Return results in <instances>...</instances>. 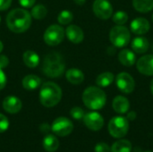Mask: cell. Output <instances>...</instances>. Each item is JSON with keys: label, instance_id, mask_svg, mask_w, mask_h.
<instances>
[{"label": "cell", "instance_id": "cell-1", "mask_svg": "<svg viewBox=\"0 0 153 152\" xmlns=\"http://www.w3.org/2000/svg\"><path fill=\"white\" fill-rule=\"evenodd\" d=\"M31 24L30 13L22 8H16L9 12L6 17V25L8 29L14 33H22L26 31Z\"/></svg>", "mask_w": 153, "mask_h": 152}, {"label": "cell", "instance_id": "cell-2", "mask_svg": "<svg viewBox=\"0 0 153 152\" xmlns=\"http://www.w3.org/2000/svg\"><path fill=\"white\" fill-rule=\"evenodd\" d=\"M65 69V64L63 56L57 52L48 54L43 61L42 71L44 74L50 78L61 76Z\"/></svg>", "mask_w": 153, "mask_h": 152}, {"label": "cell", "instance_id": "cell-3", "mask_svg": "<svg viewBox=\"0 0 153 152\" xmlns=\"http://www.w3.org/2000/svg\"><path fill=\"white\" fill-rule=\"evenodd\" d=\"M62 99L61 88L53 82L43 83L39 91V101L46 108L56 106Z\"/></svg>", "mask_w": 153, "mask_h": 152}, {"label": "cell", "instance_id": "cell-4", "mask_svg": "<svg viewBox=\"0 0 153 152\" xmlns=\"http://www.w3.org/2000/svg\"><path fill=\"white\" fill-rule=\"evenodd\" d=\"M82 101L88 108L99 110L106 105L107 96L105 91L100 87L90 86L82 93Z\"/></svg>", "mask_w": 153, "mask_h": 152}, {"label": "cell", "instance_id": "cell-5", "mask_svg": "<svg viewBox=\"0 0 153 152\" xmlns=\"http://www.w3.org/2000/svg\"><path fill=\"white\" fill-rule=\"evenodd\" d=\"M109 40L116 47H124L131 41L130 30L123 25H116L109 31Z\"/></svg>", "mask_w": 153, "mask_h": 152}, {"label": "cell", "instance_id": "cell-6", "mask_svg": "<svg viewBox=\"0 0 153 152\" xmlns=\"http://www.w3.org/2000/svg\"><path fill=\"white\" fill-rule=\"evenodd\" d=\"M109 134L114 138H122L126 136L129 130V122L126 117L115 116L108 123Z\"/></svg>", "mask_w": 153, "mask_h": 152}, {"label": "cell", "instance_id": "cell-7", "mask_svg": "<svg viewBox=\"0 0 153 152\" xmlns=\"http://www.w3.org/2000/svg\"><path fill=\"white\" fill-rule=\"evenodd\" d=\"M65 30L60 25H50L44 33V41L48 46L59 45L65 39Z\"/></svg>", "mask_w": 153, "mask_h": 152}, {"label": "cell", "instance_id": "cell-8", "mask_svg": "<svg viewBox=\"0 0 153 152\" xmlns=\"http://www.w3.org/2000/svg\"><path fill=\"white\" fill-rule=\"evenodd\" d=\"M116 84L117 89L124 94H131L135 88V82L134 77L126 72L119 73L116 79Z\"/></svg>", "mask_w": 153, "mask_h": 152}, {"label": "cell", "instance_id": "cell-9", "mask_svg": "<svg viewBox=\"0 0 153 152\" xmlns=\"http://www.w3.org/2000/svg\"><path fill=\"white\" fill-rule=\"evenodd\" d=\"M52 132L60 137H65L69 135L74 130V125L70 119L67 117H58L56 118L52 125H51Z\"/></svg>", "mask_w": 153, "mask_h": 152}, {"label": "cell", "instance_id": "cell-10", "mask_svg": "<svg viewBox=\"0 0 153 152\" xmlns=\"http://www.w3.org/2000/svg\"><path fill=\"white\" fill-rule=\"evenodd\" d=\"M92 10L94 14L101 20H108L113 15V6L108 0H95Z\"/></svg>", "mask_w": 153, "mask_h": 152}, {"label": "cell", "instance_id": "cell-11", "mask_svg": "<svg viewBox=\"0 0 153 152\" xmlns=\"http://www.w3.org/2000/svg\"><path fill=\"white\" fill-rule=\"evenodd\" d=\"M83 123L91 131H100L104 125V119L98 112H89L83 116Z\"/></svg>", "mask_w": 153, "mask_h": 152}, {"label": "cell", "instance_id": "cell-12", "mask_svg": "<svg viewBox=\"0 0 153 152\" xmlns=\"http://www.w3.org/2000/svg\"><path fill=\"white\" fill-rule=\"evenodd\" d=\"M138 72L146 76H153V55H145L136 62Z\"/></svg>", "mask_w": 153, "mask_h": 152}, {"label": "cell", "instance_id": "cell-13", "mask_svg": "<svg viewBox=\"0 0 153 152\" xmlns=\"http://www.w3.org/2000/svg\"><path fill=\"white\" fill-rule=\"evenodd\" d=\"M151 28L149 21L143 17H138L132 21L130 24L131 31L135 35H144L146 34Z\"/></svg>", "mask_w": 153, "mask_h": 152}, {"label": "cell", "instance_id": "cell-14", "mask_svg": "<svg viewBox=\"0 0 153 152\" xmlns=\"http://www.w3.org/2000/svg\"><path fill=\"white\" fill-rule=\"evenodd\" d=\"M22 108L21 99L14 96H8L3 100V108L9 114H16Z\"/></svg>", "mask_w": 153, "mask_h": 152}, {"label": "cell", "instance_id": "cell-15", "mask_svg": "<svg viewBox=\"0 0 153 152\" xmlns=\"http://www.w3.org/2000/svg\"><path fill=\"white\" fill-rule=\"evenodd\" d=\"M65 32L67 39L74 44H79L84 39V33L82 30L77 25H74V24L69 25L65 29Z\"/></svg>", "mask_w": 153, "mask_h": 152}, {"label": "cell", "instance_id": "cell-16", "mask_svg": "<svg viewBox=\"0 0 153 152\" xmlns=\"http://www.w3.org/2000/svg\"><path fill=\"white\" fill-rule=\"evenodd\" d=\"M112 107L117 114H126L130 108V102L126 97L119 95L113 99Z\"/></svg>", "mask_w": 153, "mask_h": 152}, {"label": "cell", "instance_id": "cell-17", "mask_svg": "<svg viewBox=\"0 0 153 152\" xmlns=\"http://www.w3.org/2000/svg\"><path fill=\"white\" fill-rule=\"evenodd\" d=\"M118 61L124 66L131 67L135 64L136 56H135V54L133 51H131L130 49L126 48V49H122L118 53Z\"/></svg>", "mask_w": 153, "mask_h": 152}, {"label": "cell", "instance_id": "cell-18", "mask_svg": "<svg viewBox=\"0 0 153 152\" xmlns=\"http://www.w3.org/2000/svg\"><path fill=\"white\" fill-rule=\"evenodd\" d=\"M149 40L144 37H136L133 39L131 47L137 54H144L149 49Z\"/></svg>", "mask_w": 153, "mask_h": 152}, {"label": "cell", "instance_id": "cell-19", "mask_svg": "<svg viewBox=\"0 0 153 152\" xmlns=\"http://www.w3.org/2000/svg\"><path fill=\"white\" fill-rule=\"evenodd\" d=\"M22 87L28 90H33L38 89L41 85V79L34 74H29L25 76L22 82Z\"/></svg>", "mask_w": 153, "mask_h": 152}, {"label": "cell", "instance_id": "cell-20", "mask_svg": "<svg viewBox=\"0 0 153 152\" xmlns=\"http://www.w3.org/2000/svg\"><path fill=\"white\" fill-rule=\"evenodd\" d=\"M65 77L67 79V81L74 85H78L81 84L83 81H84V74L83 73L77 69V68H72L69 69L66 73H65Z\"/></svg>", "mask_w": 153, "mask_h": 152}, {"label": "cell", "instance_id": "cell-21", "mask_svg": "<svg viewBox=\"0 0 153 152\" xmlns=\"http://www.w3.org/2000/svg\"><path fill=\"white\" fill-rule=\"evenodd\" d=\"M23 62L26 65V66L30 68H35L39 64V56L37 53H35L32 50H27L24 52L22 56Z\"/></svg>", "mask_w": 153, "mask_h": 152}, {"label": "cell", "instance_id": "cell-22", "mask_svg": "<svg viewBox=\"0 0 153 152\" xmlns=\"http://www.w3.org/2000/svg\"><path fill=\"white\" fill-rule=\"evenodd\" d=\"M133 6L139 13H149L153 10V0H133Z\"/></svg>", "mask_w": 153, "mask_h": 152}, {"label": "cell", "instance_id": "cell-23", "mask_svg": "<svg viewBox=\"0 0 153 152\" xmlns=\"http://www.w3.org/2000/svg\"><path fill=\"white\" fill-rule=\"evenodd\" d=\"M43 148L48 152H55L59 147V142L57 138L52 134H48L43 139Z\"/></svg>", "mask_w": 153, "mask_h": 152}, {"label": "cell", "instance_id": "cell-24", "mask_svg": "<svg viewBox=\"0 0 153 152\" xmlns=\"http://www.w3.org/2000/svg\"><path fill=\"white\" fill-rule=\"evenodd\" d=\"M115 80V76L110 72H105L100 73L96 79V84L100 88L108 87Z\"/></svg>", "mask_w": 153, "mask_h": 152}, {"label": "cell", "instance_id": "cell-25", "mask_svg": "<svg viewBox=\"0 0 153 152\" xmlns=\"http://www.w3.org/2000/svg\"><path fill=\"white\" fill-rule=\"evenodd\" d=\"M132 143L127 140L117 141L111 147V152H132Z\"/></svg>", "mask_w": 153, "mask_h": 152}, {"label": "cell", "instance_id": "cell-26", "mask_svg": "<svg viewBox=\"0 0 153 152\" xmlns=\"http://www.w3.org/2000/svg\"><path fill=\"white\" fill-rule=\"evenodd\" d=\"M47 13H48V10H47L45 5H43V4H37V5H34L32 7L30 15L34 19L41 20V19L46 17Z\"/></svg>", "mask_w": 153, "mask_h": 152}, {"label": "cell", "instance_id": "cell-27", "mask_svg": "<svg viewBox=\"0 0 153 152\" xmlns=\"http://www.w3.org/2000/svg\"><path fill=\"white\" fill-rule=\"evenodd\" d=\"M112 20L117 25H124L128 21V14L124 11H117L112 15Z\"/></svg>", "mask_w": 153, "mask_h": 152}, {"label": "cell", "instance_id": "cell-28", "mask_svg": "<svg viewBox=\"0 0 153 152\" xmlns=\"http://www.w3.org/2000/svg\"><path fill=\"white\" fill-rule=\"evenodd\" d=\"M74 19V15L73 13L68 11V10H64L62 11L59 14H58V17H57V21L60 24H63V25H65V24H69L70 22H72Z\"/></svg>", "mask_w": 153, "mask_h": 152}, {"label": "cell", "instance_id": "cell-29", "mask_svg": "<svg viewBox=\"0 0 153 152\" xmlns=\"http://www.w3.org/2000/svg\"><path fill=\"white\" fill-rule=\"evenodd\" d=\"M70 115L72 116V117L75 120H81L83 118L84 116V110L80 108V107H74L71 109L70 111Z\"/></svg>", "mask_w": 153, "mask_h": 152}, {"label": "cell", "instance_id": "cell-30", "mask_svg": "<svg viewBox=\"0 0 153 152\" xmlns=\"http://www.w3.org/2000/svg\"><path fill=\"white\" fill-rule=\"evenodd\" d=\"M9 127V121L7 119V117L3 115L0 114V133L5 132Z\"/></svg>", "mask_w": 153, "mask_h": 152}, {"label": "cell", "instance_id": "cell-31", "mask_svg": "<svg viewBox=\"0 0 153 152\" xmlns=\"http://www.w3.org/2000/svg\"><path fill=\"white\" fill-rule=\"evenodd\" d=\"M94 151L95 152H110L111 148L109 147L108 144H107L105 142H100L95 146Z\"/></svg>", "mask_w": 153, "mask_h": 152}, {"label": "cell", "instance_id": "cell-32", "mask_svg": "<svg viewBox=\"0 0 153 152\" xmlns=\"http://www.w3.org/2000/svg\"><path fill=\"white\" fill-rule=\"evenodd\" d=\"M7 82V79H6V75L4 73L3 69H0V90H3Z\"/></svg>", "mask_w": 153, "mask_h": 152}, {"label": "cell", "instance_id": "cell-33", "mask_svg": "<svg viewBox=\"0 0 153 152\" xmlns=\"http://www.w3.org/2000/svg\"><path fill=\"white\" fill-rule=\"evenodd\" d=\"M20 4L24 7V8H29V7H32L36 2V0H18Z\"/></svg>", "mask_w": 153, "mask_h": 152}, {"label": "cell", "instance_id": "cell-34", "mask_svg": "<svg viewBox=\"0 0 153 152\" xmlns=\"http://www.w3.org/2000/svg\"><path fill=\"white\" fill-rule=\"evenodd\" d=\"M9 65V59L4 55H0V69H4Z\"/></svg>", "mask_w": 153, "mask_h": 152}, {"label": "cell", "instance_id": "cell-35", "mask_svg": "<svg viewBox=\"0 0 153 152\" xmlns=\"http://www.w3.org/2000/svg\"><path fill=\"white\" fill-rule=\"evenodd\" d=\"M12 4V0H0V11L7 10Z\"/></svg>", "mask_w": 153, "mask_h": 152}, {"label": "cell", "instance_id": "cell-36", "mask_svg": "<svg viewBox=\"0 0 153 152\" xmlns=\"http://www.w3.org/2000/svg\"><path fill=\"white\" fill-rule=\"evenodd\" d=\"M136 116H137L136 112H135V111H131V112H129V113L127 114L126 119H127L128 121H134V120L136 119Z\"/></svg>", "mask_w": 153, "mask_h": 152}, {"label": "cell", "instance_id": "cell-37", "mask_svg": "<svg viewBox=\"0 0 153 152\" xmlns=\"http://www.w3.org/2000/svg\"><path fill=\"white\" fill-rule=\"evenodd\" d=\"M50 129H51V127H50L48 124H43V125H40V131L43 132V133H48V131H49Z\"/></svg>", "mask_w": 153, "mask_h": 152}, {"label": "cell", "instance_id": "cell-38", "mask_svg": "<svg viewBox=\"0 0 153 152\" xmlns=\"http://www.w3.org/2000/svg\"><path fill=\"white\" fill-rule=\"evenodd\" d=\"M74 2L76 4H78V5H82V4H85L86 0H74Z\"/></svg>", "mask_w": 153, "mask_h": 152}, {"label": "cell", "instance_id": "cell-39", "mask_svg": "<svg viewBox=\"0 0 153 152\" xmlns=\"http://www.w3.org/2000/svg\"><path fill=\"white\" fill-rule=\"evenodd\" d=\"M151 92H152V94L153 96V79L152 80V82H151Z\"/></svg>", "mask_w": 153, "mask_h": 152}, {"label": "cell", "instance_id": "cell-40", "mask_svg": "<svg viewBox=\"0 0 153 152\" xmlns=\"http://www.w3.org/2000/svg\"><path fill=\"white\" fill-rule=\"evenodd\" d=\"M3 48H4V46H3V43H2V41H0V53L2 52V50H3Z\"/></svg>", "mask_w": 153, "mask_h": 152}, {"label": "cell", "instance_id": "cell-41", "mask_svg": "<svg viewBox=\"0 0 153 152\" xmlns=\"http://www.w3.org/2000/svg\"><path fill=\"white\" fill-rule=\"evenodd\" d=\"M144 152H152V151H144Z\"/></svg>", "mask_w": 153, "mask_h": 152}, {"label": "cell", "instance_id": "cell-42", "mask_svg": "<svg viewBox=\"0 0 153 152\" xmlns=\"http://www.w3.org/2000/svg\"><path fill=\"white\" fill-rule=\"evenodd\" d=\"M0 22H1V17H0Z\"/></svg>", "mask_w": 153, "mask_h": 152}, {"label": "cell", "instance_id": "cell-43", "mask_svg": "<svg viewBox=\"0 0 153 152\" xmlns=\"http://www.w3.org/2000/svg\"><path fill=\"white\" fill-rule=\"evenodd\" d=\"M152 21H153V14H152Z\"/></svg>", "mask_w": 153, "mask_h": 152}, {"label": "cell", "instance_id": "cell-44", "mask_svg": "<svg viewBox=\"0 0 153 152\" xmlns=\"http://www.w3.org/2000/svg\"><path fill=\"white\" fill-rule=\"evenodd\" d=\"M152 52H153V47H152Z\"/></svg>", "mask_w": 153, "mask_h": 152}]
</instances>
